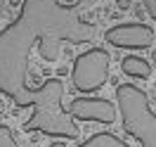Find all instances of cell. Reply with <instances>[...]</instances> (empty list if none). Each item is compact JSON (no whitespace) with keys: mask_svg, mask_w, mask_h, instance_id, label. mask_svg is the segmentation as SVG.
Segmentation results:
<instances>
[{"mask_svg":"<svg viewBox=\"0 0 156 147\" xmlns=\"http://www.w3.org/2000/svg\"><path fill=\"white\" fill-rule=\"evenodd\" d=\"M64 83L59 79H48L40 88H31L21 107H31V116L24 121L26 133H43L50 138L73 140L78 138V123L64 109Z\"/></svg>","mask_w":156,"mask_h":147,"instance_id":"obj_2","label":"cell"},{"mask_svg":"<svg viewBox=\"0 0 156 147\" xmlns=\"http://www.w3.org/2000/svg\"><path fill=\"white\" fill-rule=\"evenodd\" d=\"M109 67H111V57L104 48H92L88 52H80L73 59V69H71V81L76 90L80 93L99 90L109 79Z\"/></svg>","mask_w":156,"mask_h":147,"instance_id":"obj_4","label":"cell"},{"mask_svg":"<svg viewBox=\"0 0 156 147\" xmlns=\"http://www.w3.org/2000/svg\"><path fill=\"white\" fill-rule=\"evenodd\" d=\"M78 147H130L126 140H121L116 138L114 133H95V135H90L85 142H80Z\"/></svg>","mask_w":156,"mask_h":147,"instance_id":"obj_8","label":"cell"},{"mask_svg":"<svg viewBox=\"0 0 156 147\" xmlns=\"http://www.w3.org/2000/svg\"><path fill=\"white\" fill-rule=\"evenodd\" d=\"M66 112L73 121H99V123H114L116 121V105L104 97H76L69 102Z\"/></svg>","mask_w":156,"mask_h":147,"instance_id":"obj_6","label":"cell"},{"mask_svg":"<svg viewBox=\"0 0 156 147\" xmlns=\"http://www.w3.org/2000/svg\"><path fill=\"white\" fill-rule=\"evenodd\" d=\"M52 147H64V145H62V142H55V145H52Z\"/></svg>","mask_w":156,"mask_h":147,"instance_id":"obj_12","label":"cell"},{"mask_svg":"<svg viewBox=\"0 0 156 147\" xmlns=\"http://www.w3.org/2000/svg\"><path fill=\"white\" fill-rule=\"evenodd\" d=\"M104 40L114 48H135L144 50L154 43V29L140 21H123L104 31Z\"/></svg>","mask_w":156,"mask_h":147,"instance_id":"obj_5","label":"cell"},{"mask_svg":"<svg viewBox=\"0 0 156 147\" xmlns=\"http://www.w3.org/2000/svg\"><path fill=\"white\" fill-rule=\"evenodd\" d=\"M97 26L78 14V5L62 0H24L17 19L0 31V93L17 107L29 97V57L38 43L40 57L57 62L62 43L92 40Z\"/></svg>","mask_w":156,"mask_h":147,"instance_id":"obj_1","label":"cell"},{"mask_svg":"<svg viewBox=\"0 0 156 147\" xmlns=\"http://www.w3.org/2000/svg\"><path fill=\"white\" fill-rule=\"evenodd\" d=\"M121 69L126 71L128 76H133V79L147 81L149 76H151V62H147L144 57H137V55H128V57H123Z\"/></svg>","mask_w":156,"mask_h":147,"instance_id":"obj_7","label":"cell"},{"mask_svg":"<svg viewBox=\"0 0 156 147\" xmlns=\"http://www.w3.org/2000/svg\"><path fill=\"white\" fill-rule=\"evenodd\" d=\"M144 2V10H147V14L151 17V19L156 21V0H142Z\"/></svg>","mask_w":156,"mask_h":147,"instance_id":"obj_10","label":"cell"},{"mask_svg":"<svg viewBox=\"0 0 156 147\" xmlns=\"http://www.w3.org/2000/svg\"><path fill=\"white\" fill-rule=\"evenodd\" d=\"M2 109H5V102L0 100V114H2ZM0 147H17L14 133H12L7 126H2V123H0Z\"/></svg>","mask_w":156,"mask_h":147,"instance_id":"obj_9","label":"cell"},{"mask_svg":"<svg viewBox=\"0 0 156 147\" xmlns=\"http://www.w3.org/2000/svg\"><path fill=\"white\" fill-rule=\"evenodd\" d=\"M154 62H156V55H154Z\"/></svg>","mask_w":156,"mask_h":147,"instance_id":"obj_13","label":"cell"},{"mask_svg":"<svg viewBox=\"0 0 156 147\" xmlns=\"http://www.w3.org/2000/svg\"><path fill=\"white\" fill-rule=\"evenodd\" d=\"M5 5H7V0H0V21H2V14H5Z\"/></svg>","mask_w":156,"mask_h":147,"instance_id":"obj_11","label":"cell"},{"mask_svg":"<svg viewBox=\"0 0 156 147\" xmlns=\"http://www.w3.org/2000/svg\"><path fill=\"white\" fill-rule=\"evenodd\" d=\"M116 102L123 130L142 147H156V114L149 107L144 90L133 83H123L116 88Z\"/></svg>","mask_w":156,"mask_h":147,"instance_id":"obj_3","label":"cell"}]
</instances>
